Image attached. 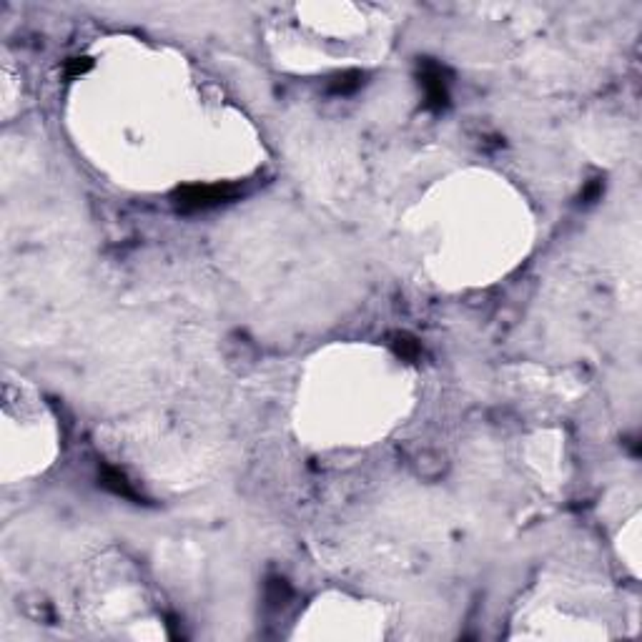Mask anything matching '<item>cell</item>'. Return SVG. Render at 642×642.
<instances>
[{
	"instance_id": "obj_1",
	"label": "cell",
	"mask_w": 642,
	"mask_h": 642,
	"mask_svg": "<svg viewBox=\"0 0 642 642\" xmlns=\"http://www.w3.org/2000/svg\"><path fill=\"white\" fill-rule=\"evenodd\" d=\"M241 196V188L234 183H211V186H183L176 191V209L181 214H196V211L216 209Z\"/></svg>"
},
{
	"instance_id": "obj_2",
	"label": "cell",
	"mask_w": 642,
	"mask_h": 642,
	"mask_svg": "<svg viewBox=\"0 0 642 642\" xmlns=\"http://www.w3.org/2000/svg\"><path fill=\"white\" fill-rule=\"evenodd\" d=\"M421 86H424V93H426V105L439 111L447 105L450 100V93H447V81H444V70L439 68L437 63H429L424 60L421 65Z\"/></svg>"
},
{
	"instance_id": "obj_3",
	"label": "cell",
	"mask_w": 642,
	"mask_h": 642,
	"mask_svg": "<svg viewBox=\"0 0 642 642\" xmlns=\"http://www.w3.org/2000/svg\"><path fill=\"white\" fill-rule=\"evenodd\" d=\"M100 485H103L108 492H113L116 497H123V499H131V502L140 504V494L133 490V487H131V482L126 479V474H121L118 469L103 467V472H100Z\"/></svg>"
},
{
	"instance_id": "obj_4",
	"label": "cell",
	"mask_w": 642,
	"mask_h": 642,
	"mask_svg": "<svg viewBox=\"0 0 642 642\" xmlns=\"http://www.w3.org/2000/svg\"><path fill=\"white\" fill-rule=\"evenodd\" d=\"M362 73L359 70H346V73H341V76H336L332 83H329V93L334 96H349L354 93V91H359V86H362Z\"/></svg>"
},
{
	"instance_id": "obj_5",
	"label": "cell",
	"mask_w": 642,
	"mask_h": 642,
	"mask_svg": "<svg viewBox=\"0 0 642 642\" xmlns=\"http://www.w3.org/2000/svg\"><path fill=\"white\" fill-rule=\"evenodd\" d=\"M391 349L397 351L402 359H407V362H414L417 356L421 354L419 341L414 336H409V334H391Z\"/></svg>"
},
{
	"instance_id": "obj_6",
	"label": "cell",
	"mask_w": 642,
	"mask_h": 642,
	"mask_svg": "<svg viewBox=\"0 0 642 642\" xmlns=\"http://www.w3.org/2000/svg\"><path fill=\"white\" fill-rule=\"evenodd\" d=\"M289 597H291V587L287 584V579L271 577L269 584H266V600H269L271 608H281V605H287Z\"/></svg>"
},
{
	"instance_id": "obj_7",
	"label": "cell",
	"mask_w": 642,
	"mask_h": 642,
	"mask_svg": "<svg viewBox=\"0 0 642 642\" xmlns=\"http://www.w3.org/2000/svg\"><path fill=\"white\" fill-rule=\"evenodd\" d=\"M91 58H73V60H68V65H65V73H68L70 78H76V76H83L86 70H91Z\"/></svg>"
},
{
	"instance_id": "obj_8",
	"label": "cell",
	"mask_w": 642,
	"mask_h": 642,
	"mask_svg": "<svg viewBox=\"0 0 642 642\" xmlns=\"http://www.w3.org/2000/svg\"><path fill=\"white\" fill-rule=\"evenodd\" d=\"M600 196H602V181H590V183H587V188L582 191V201H584V204H595Z\"/></svg>"
}]
</instances>
